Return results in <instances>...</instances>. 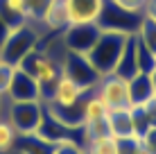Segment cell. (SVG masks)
I'll list each match as a JSON object with an SVG mask.
<instances>
[{
    "label": "cell",
    "instance_id": "44dd1931",
    "mask_svg": "<svg viewBox=\"0 0 156 154\" xmlns=\"http://www.w3.org/2000/svg\"><path fill=\"white\" fill-rule=\"evenodd\" d=\"M136 59H138V73H147V75H149V73L156 68L154 52H149L138 39H136Z\"/></svg>",
    "mask_w": 156,
    "mask_h": 154
},
{
    "label": "cell",
    "instance_id": "9a60e30c",
    "mask_svg": "<svg viewBox=\"0 0 156 154\" xmlns=\"http://www.w3.org/2000/svg\"><path fill=\"white\" fill-rule=\"evenodd\" d=\"M0 16L9 27H20L27 23V7L25 0H0Z\"/></svg>",
    "mask_w": 156,
    "mask_h": 154
},
{
    "label": "cell",
    "instance_id": "7c38bea8",
    "mask_svg": "<svg viewBox=\"0 0 156 154\" xmlns=\"http://www.w3.org/2000/svg\"><path fill=\"white\" fill-rule=\"evenodd\" d=\"M39 25L45 32H50V34H61L63 30L68 27V14H66V7H63V0H50L45 7V12H43Z\"/></svg>",
    "mask_w": 156,
    "mask_h": 154
},
{
    "label": "cell",
    "instance_id": "4316f807",
    "mask_svg": "<svg viewBox=\"0 0 156 154\" xmlns=\"http://www.w3.org/2000/svg\"><path fill=\"white\" fill-rule=\"evenodd\" d=\"M152 102H154V107H156V91H154V100H152Z\"/></svg>",
    "mask_w": 156,
    "mask_h": 154
},
{
    "label": "cell",
    "instance_id": "7a4b0ae2",
    "mask_svg": "<svg viewBox=\"0 0 156 154\" xmlns=\"http://www.w3.org/2000/svg\"><path fill=\"white\" fill-rule=\"evenodd\" d=\"M18 68L25 70L36 82V86H39V91H41V102L45 104L48 100H50V93H52V88H55L59 75H61L59 61L52 59V57L48 55V52H43V50H34L18 63Z\"/></svg>",
    "mask_w": 156,
    "mask_h": 154
},
{
    "label": "cell",
    "instance_id": "ba28073f",
    "mask_svg": "<svg viewBox=\"0 0 156 154\" xmlns=\"http://www.w3.org/2000/svg\"><path fill=\"white\" fill-rule=\"evenodd\" d=\"M88 93L90 91L82 88L68 75H59L55 88H52V93H50V100L45 102V107H52V109H73V107H77Z\"/></svg>",
    "mask_w": 156,
    "mask_h": 154
},
{
    "label": "cell",
    "instance_id": "5b68a950",
    "mask_svg": "<svg viewBox=\"0 0 156 154\" xmlns=\"http://www.w3.org/2000/svg\"><path fill=\"white\" fill-rule=\"evenodd\" d=\"M5 116L18 136H36L45 118V107L41 102H9V111Z\"/></svg>",
    "mask_w": 156,
    "mask_h": 154
},
{
    "label": "cell",
    "instance_id": "e0dca14e",
    "mask_svg": "<svg viewBox=\"0 0 156 154\" xmlns=\"http://www.w3.org/2000/svg\"><path fill=\"white\" fill-rule=\"evenodd\" d=\"M82 113H84V125H90V123L104 120L106 116H109V109H106V104L102 102L98 95L90 91L84 98V102H82Z\"/></svg>",
    "mask_w": 156,
    "mask_h": 154
},
{
    "label": "cell",
    "instance_id": "f1b7e54d",
    "mask_svg": "<svg viewBox=\"0 0 156 154\" xmlns=\"http://www.w3.org/2000/svg\"><path fill=\"white\" fill-rule=\"evenodd\" d=\"M154 57H156V55H154Z\"/></svg>",
    "mask_w": 156,
    "mask_h": 154
},
{
    "label": "cell",
    "instance_id": "ac0fdd59",
    "mask_svg": "<svg viewBox=\"0 0 156 154\" xmlns=\"http://www.w3.org/2000/svg\"><path fill=\"white\" fill-rule=\"evenodd\" d=\"M16 141H18V131L7 120V116H0V154H9L16 147Z\"/></svg>",
    "mask_w": 156,
    "mask_h": 154
},
{
    "label": "cell",
    "instance_id": "3957f363",
    "mask_svg": "<svg viewBox=\"0 0 156 154\" xmlns=\"http://www.w3.org/2000/svg\"><path fill=\"white\" fill-rule=\"evenodd\" d=\"M41 48V32L36 23H25L20 27H14L9 32L7 41L0 45V59L12 63V66H18L30 52L39 50Z\"/></svg>",
    "mask_w": 156,
    "mask_h": 154
},
{
    "label": "cell",
    "instance_id": "9c48e42d",
    "mask_svg": "<svg viewBox=\"0 0 156 154\" xmlns=\"http://www.w3.org/2000/svg\"><path fill=\"white\" fill-rule=\"evenodd\" d=\"M143 14H129L125 9L115 7L113 2L106 0L104 12H102L98 25L102 30H115V32H127V34H136L138 25H140Z\"/></svg>",
    "mask_w": 156,
    "mask_h": 154
},
{
    "label": "cell",
    "instance_id": "cb8c5ba5",
    "mask_svg": "<svg viewBox=\"0 0 156 154\" xmlns=\"http://www.w3.org/2000/svg\"><path fill=\"white\" fill-rule=\"evenodd\" d=\"M9 32H12V27H9L7 23H5V18L0 16V45L7 41V36H9Z\"/></svg>",
    "mask_w": 156,
    "mask_h": 154
},
{
    "label": "cell",
    "instance_id": "52a82bcc",
    "mask_svg": "<svg viewBox=\"0 0 156 154\" xmlns=\"http://www.w3.org/2000/svg\"><path fill=\"white\" fill-rule=\"evenodd\" d=\"M100 32H102V27L98 23H79V25H68L59 36H61L66 50L86 55L95 45V41L100 39Z\"/></svg>",
    "mask_w": 156,
    "mask_h": 154
},
{
    "label": "cell",
    "instance_id": "ffe728a7",
    "mask_svg": "<svg viewBox=\"0 0 156 154\" xmlns=\"http://www.w3.org/2000/svg\"><path fill=\"white\" fill-rule=\"evenodd\" d=\"M84 152H88V154H118V138H113V136L95 138Z\"/></svg>",
    "mask_w": 156,
    "mask_h": 154
},
{
    "label": "cell",
    "instance_id": "5bb4252c",
    "mask_svg": "<svg viewBox=\"0 0 156 154\" xmlns=\"http://www.w3.org/2000/svg\"><path fill=\"white\" fill-rule=\"evenodd\" d=\"M115 75H120V77H125V79H131V77H136L138 75V59H136V34H131L129 36V41H127V45H125V50H122V55H120V59H118L115 63Z\"/></svg>",
    "mask_w": 156,
    "mask_h": 154
},
{
    "label": "cell",
    "instance_id": "8fae6325",
    "mask_svg": "<svg viewBox=\"0 0 156 154\" xmlns=\"http://www.w3.org/2000/svg\"><path fill=\"white\" fill-rule=\"evenodd\" d=\"M7 100L9 102H41V91H39V86H36V82L25 70H20L18 66H16V70H14L12 82H9Z\"/></svg>",
    "mask_w": 156,
    "mask_h": 154
},
{
    "label": "cell",
    "instance_id": "8992f818",
    "mask_svg": "<svg viewBox=\"0 0 156 154\" xmlns=\"http://www.w3.org/2000/svg\"><path fill=\"white\" fill-rule=\"evenodd\" d=\"M59 66H61V75H68L73 82H77L86 91H93L98 79H100V73L90 66V61L86 59V55H79V52L66 50L63 57H61V61H59Z\"/></svg>",
    "mask_w": 156,
    "mask_h": 154
},
{
    "label": "cell",
    "instance_id": "277c9868",
    "mask_svg": "<svg viewBox=\"0 0 156 154\" xmlns=\"http://www.w3.org/2000/svg\"><path fill=\"white\" fill-rule=\"evenodd\" d=\"M93 93L106 104L109 111H120V109H129V107H131V88H129V79L115 75V73L100 75Z\"/></svg>",
    "mask_w": 156,
    "mask_h": 154
},
{
    "label": "cell",
    "instance_id": "484cf974",
    "mask_svg": "<svg viewBox=\"0 0 156 154\" xmlns=\"http://www.w3.org/2000/svg\"><path fill=\"white\" fill-rule=\"evenodd\" d=\"M149 75H152V82H154V91H156V68H154L152 73H149Z\"/></svg>",
    "mask_w": 156,
    "mask_h": 154
},
{
    "label": "cell",
    "instance_id": "d6986e66",
    "mask_svg": "<svg viewBox=\"0 0 156 154\" xmlns=\"http://www.w3.org/2000/svg\"><path fill=\"white\" fill-rule=\"evenodd\" d=\"M136 39L140 41L149 52L156 55V23H154V20H149V18L143 16L140 25H138V30H136Z\"/></svg>",
    "mask_w": 156,
    "mask_h": 154
},
{
    "label": "cell",
    "instance_id": "7402d4cb",
    "mask_svg": "<svg viewBox=\"0 0 156 154\" xmlns=\"http://www.w3.org/2000/svg\"><path fill=\"white\" fill-rule=\"evenodd\" d=\"M109 2H113L115 7L125 9V12H129V14H143L147 0H109Z\"/></svg>",
    "mask_w": 156,
    "mask_h": 154
},
{
    "label": "cell",
    "instance_id": "30bf717a",
    "mask_svg": "<svg viewBox=\"0 0 156 154\" xmlns=\"http://www.w3.org/2000/svg\"><path fill=\"white\" fill-rule=\"evenodd\" d=\"M106 0H63V7L68 14V23H98L104 12Z\"/></svg>",
    "mask_w": 156,
    "mask_h": 154
},
{
    "label": "cell",
    "instance_id": "603a6c76",
    "mask_svg": "<svg viewBox=\"0 0 156 154\" xmlns=\"http://www.w3.org/2000/svg\"><path fill=\"white\" fill-rule=\"evenodd\" d=\"M143 16L156 23V0H147V5H145V12H143Z\"/></svg>",
    "mask_w": 156,
    "mask_h": 154
},
{
    "label": "cell",
    "instance_id": "2e32d148",
    "mask_svg": "<svg viewBox=\"0 0 156 154\" xmlns=\"http://www.w3.org/2000/svg\"><path fill=\"white\" fill-rule=\"evenodd\" d=\"M109 125L113 138H133V123H131V107L120 111H109Z\"/></svg>",
    "mask_w": 156,
    "mask_h": 154
},
{
    "label": "cell",
    "instance_id": "d4e9b609",
    "mask_svg": "<svg viewBox=\"0 0 156 154\" xmlns=\"http://www.w3.org/2000/svg\"><path fill=\"white\" fill-rule=\"evenodd\" d=\"M136 154H156L154 150H149L147 145H145L143 141H138V145H136Z\"/></svg>",
    "mask_w": 156,
    "mask_h": 154
},
{
    "label": "cell",
    "instance_id": "6da1fadb",
    "mask_svg": "<svg viewBox=\"0 0 156 154\" xmlns=\"http://www.w3.org/2000/svg\"><path fill=\"white\" fill-rule=\"evenodd\" d=\"M127 32H115V30H102L100 39L95 41V45L86 52V59L90 61V66L100 73V75H106V73L115 70V63L120 59L122 50H125L127 41H129Z\"/></svg>",
    "mask_w": 156,
    "mask_h": 154
},
{
    "label": "cell",
    "instance_id": "83f0119b",
    "mask_svg": "<svg viewBox=\"0 0 156 154\" xmlns=\"http://www.w3.org/2000/svg\"><path fill=\"white\" fill-rule=\"evenodd\" d=\"M82 154H88V152H82Z\"/></svg>",
    "mask_w": 156,
    "mask_h": 154
},
{
    "label": "cell",
    "instance_id": "4fadbf2b",
    "mask_svg": "<svg viewBox=\"0 0 156 154\" xmlns=\"http://www.w3.org/2000/svg\"><path fill=\"white\" fill-rule=\"evenodd\" d=\"M129 88H131V104H136V107H145L154 100V82L152 75H147V73H138L136 77H131Z\"/></svg>",
    "mask_w": 156,
    "mask_h": 154
}]
</instances>
